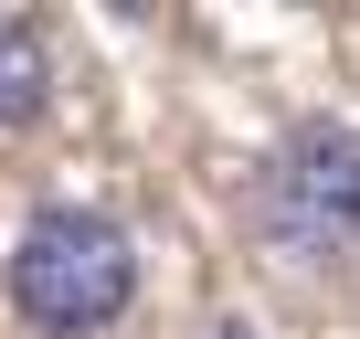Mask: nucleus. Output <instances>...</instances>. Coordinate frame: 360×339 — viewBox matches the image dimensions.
<instances>
[{
  "label": "nucleus",
  "mask_w": 360,
  "mask_h": 339,
  "mask_svg": "<svg viewBox=\"0 0 360 339\" xmlns=\"http://www.w3.org/2000/svg\"><path fill=\"white\" fill-rule=\"evenodd\" d=\"M11 307L43 339H96L138 307V234L96 202H43L11 244Z\"/></svg>",
  "instance_id": "nucleus-2"
},
{
  "label": "nucleus",
  "mask_w": 360,
  "mask_h": 339,
  "mask_svg": "<svg viewBox=\"0 0 360 339\" xmlns=\"http://www.w3.org/2000/svg\"><path fill=\"white\" fill-rule=\"evenodd\" d=\"M53 106V43L32 22H0V127H32Z\"/></svg>",
  "instance_id": "nucleus-3"
},
{
  "label": "nucleus",
  "mask_w": 360,
  "mask_h": 339,
  "mask_svg": "<svg viewBox=\"0 0 360 339\" xmlns=\"http://www.w3.org/2000/svg\"><path fill=\"white\" fill-rule=\"evenodd\" d=\"M244 234L297 276H360V127L297 117L244 181Z\"/></svg>",
  "instance_id": "nucleus-1"
},
{
  "label": "nucleus",
  "mask_w": 360,
  "mask_h": 339,
  "mask_svg": "<svg viewBox=\"0 0 360 339\" xmlns=\"http://www.w3.org/2000/svg\"><path fill=\"white\" fill-rule=\"evenodd\" d=\"M212 339H255V318H223V328H212Z\"/></svg>",
  "instance_id": "nucleus-4"
}]
</instances>
